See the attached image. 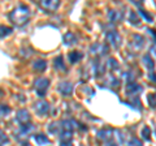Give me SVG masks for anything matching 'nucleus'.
<instances>
[{
  "mask_svg": "<svg viewBox=\"0 0 156 146\" xmlns=\"http://www.w3.org/2000/svg\"><path fill=\"white\" fill-rule=\"evenodd\" d=\"M9 18L11 21L17 26H22L29 21L30 18V9L26 5H18L17 8H14L13 11L9 13Z\"/></svg>",
  "mask_w": 156,
  "mask_h": 146,
  "instance_id": "obj_1",
  "label": "nucleus"
},
{
  "mask_svg": "<svg viewBox=\"0 0 156 146\" xmlns=\"http://www.w3.org/2000/svg\"><path fill=\"white\" fill-rule=\"evenodd\" d=\"M35 91H37V95H39L41 98L46 95V91L48 90L50 87V80L48 78H44V77H41L35 81Z\"/></svg>",
  "mask_w": 156,
  "mask_h": 146,
  "instance_id": "obj_2",
  "label": "nucleus"
},
{
  "mask_svg": "<svg viewBox=\"0 0 156 146\" xmlns=\"http://www.w3.org/2000/svg\"><path fill=\"white\" fill-rule=\"evenodd\" d=\"M105 38L112 47L119 48L121 46V35L116 30H108L105 33Z\"/></svg>",
  "mask_w": 156,
  "mask_h": 146,
  "instance_id": "obj_3",
  "label": "nucleus"
},
{
  "mask_svg": "<svg viewBox=\"0 0 156 146\" xmlns=\"http://www.w3.org/2000/svg\"><path fill=\"white\" fill-rule=\"evenodd\" d=\"M39 5L47 12H55L60 7V2H57V0H42Z\"/></svg>",
  "mask_w": 156,
  "mask_h": 146,
  "instance_id": "obj_4",
  "label": "nucleus"
},
{
  "mask_svg": "<svg viewBox=\"0 0 156 146\" xmlns=\"http://www.w3.org/2000/svg\"><path fill=\"white\" fill-rule=\"evenodd\" d=\"M57 90H58V93H60L61 95L69 97L73 93V85L70 84V82H68V81H62V82L58 84Z\"/></svg>",
  "mask_w": 156,
  "mask_h": 146,
  "instance_id": "obj_5",
  "label": "nucleus"
},
{
  "mask_svg": "<svg viewBox=\"0 0 156 146\" xmlns=\"http://www.w3.org/2000/svg\"><path fill=\"white\" fill-rule=\"evenodd\" d=\"M144 45V39H143V37H140V35H133V38H131V41L129 43V47L131 48V50H134V51H139V50H142V47Z\"/></svg>",
  "mask_w": 156,
  "mask_h": 146,
  "instance_id": "obj_6",
  "label": "nucleus"
},
{
  "mask_svg": "<svg viewBox=\"0 0 156 146\" xmlns=\"http://www.w3.org/2000/svg\"><path fill=\"white\" fill-rule=\"evenodd\" d=\"M35 111L39 116H44L48 114V111H50V104H48L46 100H39L35 103Z\"/></svg>",
  "mask_w": 156,
  "mask_h": 146,
  "instance_id": "obj_7",
  "label": "nucleus"
},
{
  "mask_svg": "<svg viewBox=\"0 0 156 146\" xmlns=\"http://www.w3.org/2000/svg\"><path fill=\"white\" fill-rule=\"evenodd\" d=\"M115 134V130L113 129H109V128H105V129H101L98 132V138L101 140V141H105V142H111L112 137Z\"/></svg>",
  "mask_w": 156,
  "mask_h": 146,
  "instance_id": "obj_8",
  "label": "nucleus"
},
{
  "mask_svg": "<svg viewBox=\"0 0 156 146\" xmlns=\"http://www.w3.org/2000/svg\"><path fill=\"white\" fill-rule=\"evenodd\" d=\"M90 51L91 53H94V55H105L107 51H108V47L103 43H94L91 47H90Z\"/></svg>",
  "mask_w": 156,
  "mask_h": 146,
  "instance_id": "obj_9",
  "label": "nucleus"
},
{
  "mask_svg": "<svg viewBox=\"0 0 156 146\" xmlns=\"http://www.w3.org/2000/svg\"><path fill=\"white\" fill-rule=\"evenodd\" d=\"M16 120L21 125H26L30 123V114H29L26 110H20L16 115Z\"/></svg>",
  "mask_w": 156,
  "mask_h": 146,
  "instance_id": "obj_10",
  "label": "nucleus"
},
{
  "mask_svg": "<svg viewBox=\"0 0 156 146\" xmlns=\"http://www.w3.org/2000/svg\"><path fill=\"white\" fill-rule=\"evenodd\" d=\"M124 18V13L117 9H111L108 12V20L111 22H120Z\"/></svg>",
  "mask_w": 156,
  "mask_h": 146,
  "instance_id": "obj_11",
  "label": "nucleus"
},
{
  "mask_svg": "<svg viewBox=\"0 0 156 146\" xmlns=\"http://www.w3.org/2000/svg\"><path fill=\"white\" fill-rule=\"evenodd\" d=\"M139 91H142V86L135 84V82H131V84H128V86H126V93H128V95H134L136 93H139Z\"/></svg>",
  "mask_w": 156,
  "mask_h": 146,
  "instance_id": "obj_12",
  "label": "nucleus"
},
{
  "mask_svg": "<svg viewBox=\"0 0 156 146\" xmlns=\"http://www.w3.org/2000/svg\"><path fill=\"white\" fill-rule=\"evenodd\" d=\"M77 126H78V124L76 123L74 120H72V119L61 121V128H62V130H68V132H72V130L76 129Z\"/></svg>",
  "mask_w": 156,
  "mask_h": 146,
  "instance_id": "obj_13",
  "label": "nucleus"
},
{
  "mask_svg": "<svg viewBox=\"0 0 156 146\" xmlns=\"http://www.w3.org/2000/svg\"><path fill=\"white\" fill-rule=\"evenodd\" d=\"M129 24H131V25H134V26H138L140 24V17L136 12H134V11L129 12Z\"/></svg>",
  "mask_w": 156,
  "mask_h": 146,
  "instance_id": "obj_14",
  "label": "nucleus"
},
{
  "mask_svg": "<svg viewBox=\"0 0 156 146\" xmlns=\"http://www.w3.org/2000/svg\"><path fill=\"white\" fill-rule=\"evenodd\" d=\"M33 68H34V69H35L37 72H43V71H46V68H47V61H46V60H42V59L35 60V61H34V64H33Z\"/></svg>",
  "mask_w": 156,
  "mask_h": 146,
  "instance_id": "obj_15",
  "label": "nucleus"
},
{
  "mask_svg": "<svg viewBox=\"0 0 156 146\" xmlns=\"http://www.w3.org/2000/svg\"><path fill=\"white\" fill-rule=\"evenodd\" d=\"M68 59H69L72 64H76V63H78L82 59V53L80 51H72L69 55H68Z\"/></svg>",
  "mask_w": 156,
  "mask_h": 146,
  "instance_id": "obj_16",
  "label": "nucleus"
},
{
  "mask_svg": "<svg viewBox=\"0 0 156 146\" xmlns=\"http://www.w3.org/2000/svg\"><path fill=\"white\" fill-rule=\"evenodd\" d=\"M34 141H35L37 145H39V146L50 144V141H48V138L46 137L44 134H35V136H34Z\"/></svg>",
  "mask_w": 156,
  "mask_h": 146,
  "instance_id": "obj_17",
  "label": "nucleus"
},
{
  "mask_svg": "<svg viewBox=\"0 0 156 146\" xmlns=\"http://www.w3.org/2000/svg\"><path fill=\"white\" fill-rule=\"evenodd\" d=\"M76 42H77V37L73 33H66L64 35V43L66 46H72V45H74Z\"/></svg>",
  "mask_w": 156,
  "mask_h": 146,
  "instance_id": "obj_18",
  "label": "nucleus"
},
{
  "mask_svg": "<svg viewBox=\"0 0 156 146\" xmlns=\"http://www.w3.org/2000/svg\"><path fill=\"white\" fill-rule=\"evenodd\" d=\"M92 68H94V75L95 76H100L104 73V67L100 64L99 61H95L94 65H92Z\"/></svg>",
  "mask_w": 156,
  "mask_h": 146,
  "instance_id": "obj_19",
  "label": "nucleus"
},
{
  "mask_svg": "<svg viewBox=\"0 0 156 146\" xmlns=\"http://www.w3.org/2000/svg\"><path fill=\"white\" fill-rule=\"evenodd\" d=\"M107 68H109L111 71L119 69V63H117V60L113 59V57H109V59L107 60Z\"/></svg>",
  "mask_w": 156,
  "mask_h": 146,
  "instance_id": "obj_20",
  "label": "nucleus"
},
{
  "mask_svg": "<svg viewBox=\"0 0 156 146\" xmlns=\"http://www.w3.org/2000/svg\"><path fill=\"white\" fill-rule=\"evenodd\" d=\"M33 130V125L31 124H26V125H21L20 128V134L21 136H27Z\"/></svg>",
  "mask_w": 156,
  "mask_h": 146,
  "instance_id": "obj_21",
  "label": "nucleus"
},
{
  "mask_svg": "<svg viewBox=\"0 0 156 146\" xmlns=\"http://www.w3.org/2000/svg\"><path fill=\"white\" fill-rule=\"evenodd\" d=\"M55 68L56 69H60V71H65V64L62 61V56H57L55 59Z\"/></svg>",
  "mask_w": 156,
  "mask_h": 146,
  "instance_id": "obj_22",
  "label": "nucleus"
},
{
  "mask_svg": "<svg viewBox=\"0 0 156 146\" xmlns=\"http://www.w3.org/2000/svg\"><path fill=\"white\" fill-rule=\"evenodd\" d=\"M142 61L144 63V65L148 68V69H154V61L151 60V56L150 55H144L143 57H142Z\"/></svg>",
  "mask_w": 156,
  "mask_h": 146,
  "instance_id": "obj_23",
  "label": "nucleus"
},
{
  "mask_svg": "<svg viewBox=\"0 0 156 146\" xmlns=\"http://www.w3.org/2000/svg\"><path fill=\"white\" fill-rule=\"evenodd\" d=\"M140 134H142V137L146 141H150L151 140V128H150V126H143V129H142V132H140Z\"/></svg>",
  "mask_w": 156,
  "mask_h": 146,
  "instance_id": "obj_24",
  "label": "nucleus"
},
{
  "mask_svg": "<svg viewBox=\"0 0 156 146\" xmlns=\"http://www.w3.org/2000/svg\"><path fill=\"white\" fill-rule=\"evenodd\" d=\"M60 140L61 141H70L72 140V132H68V130H62L60 133Z\"/></svg>",
  "mask_w": 156,
  "mask_h": 146,
  "instance_id": "obj_25",
  "label": "nucleus"
},
{
  "mask_svg": "<svg viewBox=\"0 0 156 146\" xmlns=\"http://www.w3.org/2000/svg\"><path fill=\"white\" fill-rule=\"evenodd\" d=\"M105 84H109V86H112V87H116V86H119V80L116 78V77H113V76H109V78L107 80V82Z\"/></svg>",
  "mask_w": 156,
  "mask_h": 146,
  "instance_id": "obj_26",
  "label": "nucleus"
},
{
  "mask_svg": "<svg viewBox=\"0 0 156 146\" xmlns=\"http://www.w3.org/2000/svg\"><path fill=\"white\" fill-rule=\"evenodd\" d=\"M148 104H150V107H152V108H156V93L148 95Z\"/></svg>",
  "mask_w": 156,
  "mask_h": 146,
  "instance_id": "obj_27",
  "label": "nucleus"
},
{
  "mask_svg": "<svg viewBox=\"0 0 156 146\" xmlns=\"http://www.w3.org/2000/svg\"><path fill=\"white\" fill-rule=\"evenodd\" d=\"M128 146H142V144H140V141H139V140L131 138L129 142H128Z\"/></svg>",
  "mask_w": 156,
  "mask_h": 146,
  "instance_id": "obj_28",
  "label": "nucleus"
},
{
  "mask_svg": "<svg viewBox=\"0 0 156 146\" xmlns=\"http://www.w3.org/2000/svg\"><path fill=\"white\" fill-rule=\"evenodd\" d=\"M9 33H12V29L8 27V26H2V37L4 38L5 35H8Z\"/></svg>",
  "mask_w": 156,
  "mask_h": 146,
  "instance_id": "obj_29",
  "label": "nucleus"
},
{
  "mask_svg": "<svg viewBox=\"0 0 156 146\" xmlns=\"http://www.w3.org/2000/svg\"><path fill=\"white\" fill-rule=\"evenodd\" d=\"M9 112H11L9 107H8V106H5V104H2V115H3V116H5V115H8Z\"/></svg>",
  "mask_w": 156,
  "mask_h": 146,
  "instance_id": "obj_30",
  "label": "nucleus"
},
{
  "mask_svg": "<svg viewBox=\"0 0 156 146\" xmlns=\"http://www.w3.org/2000/svg\"><path fill=\"white\" fill-rule=\"evenodd\" d=\"M139 14H142V16H143L147 21H152V16H150V14H147L144 11H139Z\"/></svg>",
  "mask_w": 156,
  "mask_h": 146,
  "instance_id": "obj_31",
  "label": "nucleus"
},
{
  "mask_svg": "<svg viewBox=\"0 0 156 146\" xmlns=\"http://www.w3.org/2000/svg\"><path fill=\"white\" fill-rule=\"evenodd\" d=\"M8 142V138H7V136L4 134L3 132H2V145L4 146V144H7Z\"/></svg>",
  "mask_w": 156,
  "mask_h": 146,
  "instance_id": "obj_32",
  "label": "nucleus"
},
{
  "mask_svg": "<svg viewBox=\"0 0 156 146\" xmlns=\"http://www.w3.org/2000/svg\"><path fill=\"white\" fill-rule=\"evenodd\" d=\"M60 146H73L70 141H60Z\"/></svg>",
  "mask_w": 156,
  "mask_h": 146,
  "instance_id": "obj_33",
  "label": "nucleus"
},
{
  "mask_svg": "<svg viewBox=\"0 0 156 146\" xmlns=\"http://www.w3.org/2000/svg\"><path fill=\"white\" fill-rule=\"evenodd\" d=\"M150 52L151 53H152V55L156 57V43H155V45L152 46V47H151V50H150Z\"/></svg>",
  "mask_w": 156,
  "mask_h": 146,
  "instance_id": "obj_34",
  "label": "nucleus"
},
{
  "mask_svg": "<svg viewBox=\"0 0 156 146\" xmlns=\"http://www.w3.org/2000/svg\"><path fill=\"white\" fill-rule=\"evenodd\" d=\"M150 80L156 81V75H155V73H152V75H150Z\"/></svg>",
  "mask_w": 156,
  "mask_h": 146,
  "instance_id": "obj_35",
  "label": "nucleus"
},
{
  "mask_svg": "<svg viewBox=\"0 0 156 146\" xmlns=\"http://www.w3.org/2000/svg\"><path fill=\"white\" fill-rule=\"evenodd\" d=\"M107 146H117V145L113 144V142H108V144H107Z\"/></svg>",
  "mask_w": 156,
  "mask_h": 146,
  "instance_id": "obj_36",
  "label": "nucleus"
}]
</instances>
